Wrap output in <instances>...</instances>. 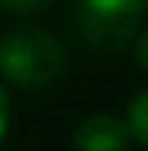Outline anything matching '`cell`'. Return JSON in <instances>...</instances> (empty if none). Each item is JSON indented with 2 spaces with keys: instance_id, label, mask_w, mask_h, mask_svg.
I'll return each mask as SVG.
<instances>
[{
  "instance_id": "4",
  "label": "cell",
  "mask_w": 148,
  "mask_h": 151,
  "mask_svg": "<svg viewBox=\"0 0 148 151\" xmlns=\"http://www.w3.org/2000/svg\"><path fill=\"white\" fill-rule=\"evenodd\" d=\"M129 132H132V138L135 142H142L148 148V90H142L135 100H132V106H129Z\"/></svg>"
},
{
  "instance_id": "2",
  "label": "cell",
  "mask_w": 148,
  "mask_h": 151,
  "mask_svg": "<svg viewBox=\"0 0 148 151\" xmlns=\"http://www.w3.org/2000/svg\"><path fill=\"white\" fill-rule=\"evenodd\" d=\"M148 16V0H77L74 29L97 55L126 52Z\"/></svg>"
},
{
  "instance_id": "3",
  "label": "cell",
  "mask_w": 148,
  "mask_h": 151,
  "mask_svg": "<svg viewBox=\"0 0 148 151\" xmlns=\"http://www.w3.org/2000/svg\"><path fill=\"white\" fill-rule=\"evenodd\" d=\"M132 145V132L129 122L116 119L110 113H93L77 125L71 148L74 151H129Z\"/></svg>"
},
{
  "instance_id": "1",
  "label": "cell",
  "mask_w": 148,
  "mask_h": 151,
  "mask_svg": "<svg viewBox=\"0 0 148 151\" xmlns=\"http://www.w3.org/2000/svg\"><path fill=\"white\" fill-rule=\"evenodd\" d=\"M68 68V48L58 35L39 26L13 29L0 39V77L26 87L42 90L52 87Z\"/></svg>"
},
{
  "instance_id": "6",
  "label": "cell",
  "mask_w": 148,
  "mask_h": 151,
  "mask_svg": "<svg viewBox=\"0 0 148 151\" xmlns=\"http://www.w3.org/2000/svg\"><path fill=\"white\" fill-rule=\"evenodd\" d=\"M132 55H135V64L148 74V29L135 35V42H132Z\"/></svg>"
},
{
  "instance_id": "7",
  "label": "cell",
  "mask_w": 148,
  "mask_h": 151,
  "mask_svg": "<svg viewBox=\"0 0 148 151\" xmlns=\"http://www.w3.org/2000/svg\"><path fill=\"white\" fill-rule=\"evenodd\" d=\"M6 122H10V96H6V87L0 84V142L6 135Z\"/></svg>"
},
{
  "instance_id": "5",
  "label": "cell",
  "mask_w": 148,
  "mask_h": 151,
  "mask_svg": "<svg viewBox=\"0 0 148 151\" xmlns=\"http://www.w3.org/2000/svg\"><path fill=\"white\" fill-rule=\"evenodd\" d=\"M55 0H0V6L3 10H10V13H42V10H48Z\"/></svg>"
}]
</instances>
